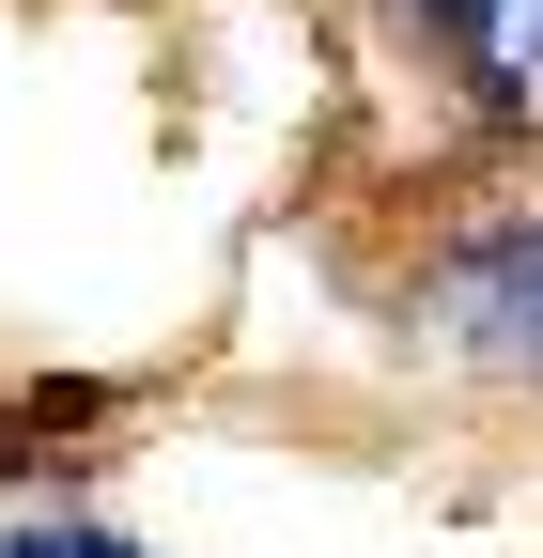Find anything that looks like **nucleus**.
Returning a JSON list of instances; mask_svg holds the SVG:
<instances>
[{
	"instance_id": "f257e3e1",
	"label": "nucleus",
	"mask_w": 543,
	"mask_h": 558,
	"mask_svg": "<svg viewBox=\"0 0 543 558\" xmlns=\"http://www.w3.org/2000/svg\"><path fill=\"white\" fill-rule=\"evenodd\" d=\"M388 326L403 357L450 373V388H497V403H543V186H482L403 248L388 279Z\"/></svg>"
},
{
	"instance_id": "f03ea898",
	"label": "nucleus",
	"mask_w": 543,
	"mask_h": 558,
	"mask_svg": "<svg viewBox=\"0 0 543 558\" xmlns=\"http://www.w3.org/2000/svg\"><path fill=\"white\" fill-rule=\"evenodd\" d=\"M373 16L482 140H512V156L543 140V0H373Z\"/></svg>"
},
{
	"instance_id": "7ed1b4c3",
	"label": "nucleus",
	"mask_w": 543,
	"mask_h": 558,
	"mask_svg": "<svg viewBox=\"0 0 543 558\" xmlns=\"http://www.w3.org/2000/svg\"><path fill=\"white\" fill-rule=\"evenodd\" d=\"M0 558H171V543L109 527V512H79V497H47V512H0Z\"/></svg>"
},
{
	"instance_id": "20e7f679",
	"label": "nucleus",
	"mask_w": 543,
	"mask_h": 558,
	"mask_svg": "<svg viewBox=\"0 0 543 558\" xmlns=\"http://www.w3.org/2000/svg\"><path fill=\"white\" fill-rule=\"evenodd\" d=\"M62 418H94V403H79V388H62V403H47V388H16V450H47Z\"/></svg>"
}]
</instances>
